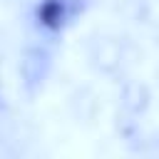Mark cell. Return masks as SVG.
I'll return each mask as SVG.
<instances>
[{
	"label": "cell",
	"mask_w": 159,
	"mask_h": 159,
	"mask_svg": "<svg viewBox=\"0 0 159 159\" xmlns=\"http://www.w3.org/2000/svg\"><path fill=\"white\" fill-rule=\"evenodd\" d=\"M70 15H72L70 0H42L35 7V25L47 32H55L70 20Z\"/></svg>",
	"instance_id": "1"
}]
</instances>
